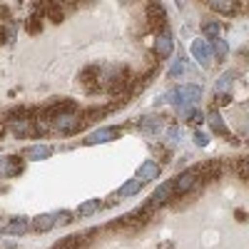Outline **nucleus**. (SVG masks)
Segmentation results:
<instances>
[{"label":"nucleus","mask_w":249,"mask_h":249,"mask_svg":"<svg viewBox=\"0 0 249 249\" xmlns=\"http://www.w3.org/2000/svg\"><path fill=\"white\" fill-rule=\"evenodd\" d=\"M199 167H192V170H184L179 177H175L172 179V195L175 197H182V195H187L190 190H197L199 187Z\"/></svg>","instance_id":"f257e3e1"},{"label":"nucleus","mask_w":249,"mask_h":249,"mask_svg":"<svg viewBox=\"0 0 249 249\" xmlns=\"http://www.w3.org/2000/svg\"><path fill=\"white\" fill-rule=\"evenodd\" d=\"M199 97H202V88L199 85H182V88H175L172 92H167V100L175 102V105H182V110L195 105Z\"/></svg>","instance_id":"f03ea898"},{"label":"nucleus","mask_w":249,"mask_h":249,"mask_svg":"<svg viewBox=\"0 0 249 249\" xmlns=\"http://www.w3.org/2000/svg\"><path fill=\"white\" fill-rule=\"evenodd\" d=\"M53 130H60L62 135H75L82 130V120L80 112H65V115H57L55 120H50Z\"/></svg>","instance_id":"7ed1b4c3"},{"label":"nucleus","mask_w":249,"mask_h":249,"mask_svg":"<svg viewBox=\"0 0 249 249\" xmlns=\"http://www.w3.org/2000/svg\"><path fill=\"white\" fill-rule=\"evenodd\" d=\"M80 85L85 88L90 95L100 92V90H102V68H100V65L82 68V72H80Z\"/></svg>","instance_id":"20e7f679"},{"label":"nucleus","mask_w":249,"mask_h":249,"mask_svg":"<svg viewBox=\"0 0 249 249\" xmlns=\"http://www.w3.org/2000/svg\"><path fill=\"white\" fill-rule=\"evenodd\" d=\"M147 20H150V25L155 30H164V28H167V13H164V8L160 3H150L147 5Z\"/></svg>","instance_id":"39448f33"},{"label":"nucleus","mask_w":249,"mask_h":249,"mask_svg":"<svg viewBox=\"0 0 249 249\" xmlns=\"http://www.w3.org/2000/svg\"><path fill=\"white\" fill-rule=\"evenodd\" d=\"M120 135H122V130H120V127H100V130H95V132L85 140V144H102V142L117 140Z\"/></svg>","instance_id":"423d86ee"},{"label":"nucleus","mask_w":249,"mask_h":249,"mask_svg":"<svg viewBox=\"0 0 249 249\" xmlns=\"http://www.w3.org/2000/svg\"><path fill=\"white\" fill-rule=\"evenodd\" d=\"M190 50H192V57L197 62H202V65H210L212 62V45L207 43V40H195Z\"/></svg>","instance_id":"0eeeda50"},{"label":"nucleus","mask_w":249,"mask_h":249,"mask_svg":"<svg viewBox=\"0 0 249 249\" xmlns=\"http://www.w3.org/2000/svg\"><path fill=\"white\" fill-rule=\"evenodd\" d=\"M207 8H212V10L219 13V15H237V13L242 10V5L234 3V0H210V3H207Z\"/></svg>","instance_id":"6e6552de"},{"label":"nucleus","mask_w":249,"mask_h":249,"mask_svg":"<svg viewBox=\"0 0 249 249\" xmlns=\"http://www.w3.org/2000/svg\"><path fill=\"white\" fill-rule=\"evenodd\" d=\"M172 197H175V195H172V182H164L160 190L152 195V199L147 202V210H155V207H160V204H167Z\"/></svg>","instance_id":"1a4fd4ad"},{"label":"nucleus","mask_w":249,"mask_h":249,"mask_svg":"<svg viewBox=\"0 0 249 249\" xmlns=\"http://www.w3.org/2000/svg\"><path fill=\"white\" fill-rule=\"evenodd\" d=\"M20 172H23V162H20V157H5L3 162H0V175L15 177Z\"/></svg>","instance_id":"9d476101"},{"label":"nucleus","mask_w":249,"mask_h":249,"mask_svg":"<svg viewBox=\"0 0 249 249\" xmlns=\"http://www.w3.org/2000/svg\"><path fill=\"white\" fill-rule=\"evenodd\" d=\"M53 155V147L50 144H33V147H25L23 150V157L25 160H45Z\"/></svg>","instance_id":"9b49d317"},{"label":"nucleus","mask_w":249,"mask_h":249,"mask_svg":"<svg viewBox=\"0 0 249 249\" xmlns=\"http://www.w3.org/2000/svg\"><path fill=\"white\" fill-rule=\"evenodd\" d=\"M13 135L18 137H35V130H33V120H15V122H8Z\"/></svg>","instance_id":"f8f14e48"},{"label":"nucleus","mask_w":249,"mask_h":249,"mask_svg":"<svg viewBox=\"0 0 249 249\" xmlns=\"http://www.w3.org/2000/svg\"><path fill=\"white\" fill-rule=\"evenodd\" d=\"M157 177H160V164L152 162V160H147L137 170V179H142V182H150V179H157Z\"/></svg>","instance_id":"ddd939ff"},{"label":"nucleus","mask_w":249,"mask_h":249,"mask_svg":"<svg viewBox=\"0 0 249 249\" xmlns=\"http://www.w3.org/2000/svg\"><path fill=\"white\" fill-rule=\"evenodd\" d=\"M28 219H23V217H15V219H10L5 227H3V234H25L28 232Z\"/></svg>","instance_id":"4468645a"},{"label":"nucleus","mask_w":249,"mask_h":249,"mask_svg":"<svg viewBox=\"0 0 249 249\" xmlns=\"http://www.w3.org/2000/svg\"><path fill=\"white\" fill-rule=\"evenodd\" d=\"M53 249H85V237H82V234L65 237V239H60Z\"/></svg>","instance_id":"2eb2a0df"},{"label":"nucleus","mask_w":249,"mask_h":249,"mask_svg":"<svg viewBox=\"0 0 249 249\" xmlns=\"http://www.w3.org/2000/svg\"><path fill=\"white\" fill-rule=\"evenodd\" d=\"M207 122H210V127H212L217 135L230 137V130H227V124H224V120H222V115H219L217 110H212L210 115H207Z\"/></svg>","instance_id":"dca6fc26"},{"label":"nucleus","mask_w":249,"mask_h":249,"mask_svg":"<svg viewBox=\"0 0 249 249\" xmlns=\"http://www.w3.org/2000/svg\"><path fill=\"white\" fill-rule=\"evenodd\" d=\"M155 50H157L160 57H170V55H172V37H170V33H162V35L157 37Z\"/></svg>","instance_id":"f3484780"},{"label":"nucleus","mask_w":249,"mask_h":249,"mask_svg":"<svg viewBox=\"0 0 249 249\" xmlns=\"http://www.w3.org/2000/svg\"><path fill=\"white\" fill-rule=\"evenodd\" d=\"M30 227H33L35 232H50L53 227H55V214H40V217L33 219Z\"/></svg>","instance_id":"a211bd4d"},{"label":"nucleus","mask_w":249,"mask_h":249,"mask_svg":"<svg viewBox=\"0 0 249 249\" xmlns=\"http://www.w3.org/2000/svg\"><path fill=\"white\" fill-rule=\"evenodd\" d=\"M40 13H45L48 20H53V23H62V18H65V13H62V8L57 3H48V5H40Z\"/></svg>","instance_id":"6ab92c4d"},{"label":"nucleus","mask_w":249,"mask_h":249,"mask_svg":"<svg viewBox=\"0 0 249 249\" xmlns=\"http://www.w3.org/2000/svg\"><path fill=\"white\" fill-rule=\"evenodd\" d=\"M105 112H107V110H102V107H88V110H82V112H80L82 127H85V124H90V122H95V120H100Z\"/></svg>","instance_id":"aec40b11"},{"label":"nucleus","mask_w":249,"mask_h":249,"mask_svg":"<svg viewBox=\"0 0 249 249\" xmlns=\"http://www.w3.org/2000/svg\"><path fill=\"white\" fill-rule=\"evenodd\" d=\"M219 175H222V164H217V162L199 167V177H202V179H217Z\"/></svg>","instance_id":"412c9836"},{"label":"nucleus","mask_w":249,"mask_h":249,"mask_svg":"<svg viewBox=\"0 0 249 249\" xmlns=\"http://www.w3.org/2000/svg\"><path fill=\"white\" fill-rule=\"evenodd\" d=\"M160 127H162V122H160L157 117H142V120H140V130H142V132L155 135V132H160Z\"/></svg>","instance_id":"4be33fe9"},{"label":"nucleus","mask_w":249,"mask_h":249,"mask_svg":"<svg viewBox=\"0 0 249 249\" xmlns=\"http://www.w3.org/2000/svg\"><path fill=\"white\" fill-rule=\"evenodd\" d=\"M100 199H88V202H82L80 207H77V214L80 217H90V214H95L97 210H100Z\"/></svg>","instance_id":"5701e85b"},{"label":"nucleus","mask_w":249,"mask_h":249,"mask_svg":"<svg viewBox=\"0 0 249 249\" xmlns=\"http://www.w3.org/2000/svg\"><path fill=\"white\" fill-rule=\"evenodd\" d=\"M232 77H234V72H224V75L217 80V95H230V88H232Z\"/></svg>","instance_id":"b1692460"},{"label":"nucleus","mask_w":249,"mask_h":249,"mask_svg":"<svg viewBox=\"0 0 249 249\" xmlns=\"http://www.w3.org/2000/svg\"><path fill=\"white\" fill-rule=\"evenodd\" d=\"M142 184H144V182H142V179H137V177H135V179H130V182L120 190V197H132V195H137Z\"/></svg>","instance_id":"393cba45"},{"label":"nucleus","mask_w":249,"mask_h":249,"mask_svg":"<svg viewBox=\"0 0 249 249\" xmlns=\"http://www.w3.org/2000/svg\"><path fill=\"white\" fill-rule=\"evenodd\" d=\"M204 35L207 37H212V40H217L219 35H222V23H219V20H210V23H204Z\"/></svg>","instance_id":"a878e982"},{"label":"nucleus","mask_w":249,"mask_h":249,"mask_svg":"<svg viewBox=\"0 0 249 249\" xmlns=\"http://www.w3.org/2000/svg\"><path fill=\"white\" fill-rule=\"evenodd\" d=\"M25 30H28L30 35L43 33V18H40V15H30V18H28V23H25Z\"/></svg>","instance_id":"bb28decb"},{"label":"nucleus","mask_w":249,"mask_h":249,"mask_svg":"<svg viewBox=\"0 0 249 249\" xmlns=\"http://www.w3.org/2000/svg\"><path fill=\"white\" fill-rule=\"evenodd\" d=\"M182 115H184V120H187V122H192V124H199V122L204 120V115H202L199 110H195V107H184V110H182Z\"/></svg>","instance_id":"cd10ccee"},{"label":"nucleus","mask_w":249,"mask_h":249,"mask_svg":"<svg viewBox=\"0 0 249 249\" xmlns=\"http://www.w3.org/2000/svg\"><path fill=\"white\" fill-rule=\"evenodd\" d=\"M212 53H214V55H217L219 60H222V57L227 55V43H224V40H222V37H217V40H214V43H212Z\"/></svg>","instance_id":"c85d7f7f"},{"label":"nucleus","mask_w":249,"mask_h":249,"mask_svg":"<svg viewBox=\"0 0 249 249\" xmlns=\"http://www.w3.org/2000/svg\"><path fill=\"white\" fill-rule=\"evenodd\" d=\"M182 72H184V62H182V60H175V65L170 68L167 77H170V80H177V77H179Z\"/></svg>","instance_id":"c756f323"},{"label":"nucleus","mask_w":249,"mask_h":249,"mask_svg":"<svg viewBox=\"0 0 249 249\" xmlns=\"http://www.w3.org/2000/svg\"><path fill=\"white\" fill-rule=\"evenodd\" d=\"M72 222V214L70 212H65V210H62V212H55V224H62V227H65V224H70Z\"/></svg>","instance_id":"7c9ffc66"},{"label":"nucleus","mask_w":249,"mask_h":249,"mask_svg":"<svg viewBox=\"0 0 249 249\" xmlns=\"http://www.w3.org/2000/svg\"><path fill=\"white\" fill-rule=\"evenodd\" d=\"M237 170H239V172H242V175H244V177H249V157H247V160H242V162H239V167H237Z\"/></svg>","instance_id":"2f4dec72"},{"label":"nucleus","mask_w":249,"mask_h":249,"mask_svg":"<svg viewBox=\"0 0 249 249\" xmlns=\"http://www.w3.org/2000/svg\"><path fill=\"white\" fill-rule=\"evenodd\" d=\"M195 142H197V144H199V147H204V144H207V135H204V132H199V130H197V132H195Z\"/></svg>","instance_id":"473e14b6"},{"label":"nucleus","mask_w":249,"mask_h":249,"mask_svg":"<svg viewBox=\"0 0 249 249\" xmlns=\"http://www.w3.org/2000/svg\"><path fill=\"white\" fill-rule=\"evenodd\" d=\"M167 135H170L172 140H182V130H179V127H170V130H167Z\"/></svg>","instance_id":"72a5a7b5"},{"label":"nucleus","mask_w":249,"mask_h":249,"mask_svg":"<svg viewBox=\"0 0 249 249\" xmlns=\"http://www.w3.org/2000/svg\"><path fill=\"white\" fill-rule=\"evenodd\" d=\"M5 37H13V33H8V35H5V30L0 28V43H5Z\"/></svg>","instance_id":"f704fd0d"}]
</instances>
